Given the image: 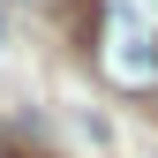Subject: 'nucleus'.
Here are the masks:
<instances>
[{
  "label": "nucleus",
  "mask_w": 158,
  "mask_h": 158,
  "mask_svg": "<svg viewBox=\"0 0 158 158\" xmlns=\"http://www.w3.org/2000/svg\"><path fill=\"white\" fill-rule=\"evenodd\" d=\"M90 60L121 98H158V0H98Z\"/></svg>",
  "instance_id": "f257e3e1"
}]
</instances>
